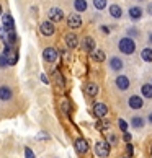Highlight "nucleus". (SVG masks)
<instances>
[{"label": "nucleus", "instance_id": "obj_40", "mask_svg": "<svg viewBox=\"0 0 152 158\" xmlns=\"http://www.w3.org/2000/svg\"><path fill=\"white\" fill-rule=\"evenodd\" d=\"M0 16H2V7H0Z\"/></svg>", "mask_w": 152, "mask_h": 158}, {"label": "nucleus", "instance_id": "obj_23", "mask_svg": "<svg viewBox=\"0 0 152 158\" xmlns=\"http://www.w3.org/2000/svg\"><path fill=\"white\" fill-rule=\"evenodd\" d=\"M75 10L77 11H85L87 10V2L85 0H75Z\"/></svg>", "mask_w": 152, "mask_h": 158}, {"label": "nucleus", "instance_id": "obj_5", "mask_svg": "<svg viewBox=\"0 0 152 158\" xmlns=\"http://www.w3.org/2000/svg\"><path fill=\"white\" fill-rule=\"evenodd\" d=\"M43 57H44L48 62H56V59H57V49H54V48H46L44 52H43Z\"/></svg>", "mask_w": 152, "mask_h": 158}, {"label": "nucleus", "instance_id": "obj_27", "mask_svg": "<svg viewBox=\"0 0 152 158\" xmlns=\"http://www.w3.org/2000/svg\"><path fill=\"white\" fill-rule=\"evenodd\" d=\"M54 77H56V81H57V83H59L61 86H64V80H62V75H61L59 72H56V73H54Z\"/></svg>", "mask_w": 152, "mask_h": 158}, {"label": "nucleus", "instance_id": "obj_25", "mask_svg": "<svg viewBox=\"0 0 152 158\" xmlns=\"http://www.w3.org/2000/svg\"><path fill=\"white\" fill-rule=\"evenodd\" d=\"M93 3H95V7L98 10H103L105 7H106V0H93Z\"/></svg>", "mask_w": 152, "mask_h": 158}, {"label": "nucleus", "instance_id": "obj_32", "mask_svg": "<svg viewBox=\"0 0 152 158\" xmlns=\"http://www.w3.org/2000/svg\"><path fill=\"white\" fill-rule=\"evenodd\" d=\"M129 140H131V135L128 132H124V142H129Z\"/></svg>", "mask_w": 152, "mask_h": 158}, {"label": "nucleus", "instance_id": "obj_37", "mask_svg": "<svg viewBox=\"0 0 152 158\" xmlns=\"http://www.w3.org/2000/svg\"><path fill=\"white\" fill-rule=\"evenodd\" d=\"M147 10H149V13L152 15V3H150V5H149V7H147Z\"/></svg>", "mask_w": 152, "mask_h": 158}, {"label": "nucleus", "instance_id": "obj_16", "mask_svg": "<svg viewBox=\"0 0 152 158\" xmlns=\"http://www.w3.org/2000/svg\"><path fill=\"white\" fill-rule=\"evenodd\" d=\"M90 52H92L93 60H97V62H103V60H105V52H103V51H97V49H93V51H90Z\"/></svg>", "mask_w": 152, "mask_h": 158}, {"label": "nucleus", "instance_id": "obj_18", "mask_svg": "<svg viewBox=\"0 0 152 158\" xmlns=\"http://www.w3.org/2000/svg\"><path fill=\"white\" fill-rule=\"evenodd\" d=\"M129 16L132 20H137V18H141L142 16V10L139 8V7H132L131 10H129Z\"/></svg>", "mask_w": 152, "mask_h": 158}, {"label": "nucleus", "instance_id": "obj_24", "mask_svg": "<svg viewBox=\"0 0 152 158\" xmlns=\"http://www.w3.org/2000/svg\"><path fill=\"white\" fill-rule=\"evenodd\" d=\"M142 95L145 98H152V85H144L142 86Z\"/></svg>", "mask_w": 152, "mask_h": 158}, {"label": "nucleus", "instance_id": "obj_12", "mask_svg": "<svg viewBox=\"0 0 152 158\" xmlns=\"http://www.w3.org/2000/svg\"><path fill=\"white\" fill-rule=\"evenodd\" d=\"M66 44L69 46V48L71 49H75L79 46V39H77V36H75V34H66Z\"/></svg>", "mask_w": 152, "mask_h": 158}, {"label": "nucleus", "instance_id": "obj_26", "mask_svg": "<svg viewBox=\"0 0 152 158\" xmlns=\"http://www.w3.org/2000/svg\"><path fill=\"white\" fill-rule=\"evenodd\" d=\"M132 126L137 127V129L142 127V126H144V119H141V118H134V119H132Z\"/></svg>", "mask_w": 152, "mask_h": 158}, {"label": "nucleus", "instance_id": "obj_31", "mask_svg": "<svg viewBox=\"0 0 152 158\" xmlns=\"http://www.w3.org/2000/svg\"><path fill=\"white\" fill-rule=\"evenodd\" d=\"M25 155H26V158H34L33 150H30V148H26V150H25Z\"/></svg>", "mask_w": 152, "mask_h": 158}, {"label": "nucleus", "instance_id": "obj_7", "mask_svg": "<svg viewBox=\"0 0 152 158\" xmlns=\"http://www.w3.org/2000/svg\"><path fill=\"white\" fill-rule=\"evenodd\" d=\"M39 30L44 36H51V34H54V25H52V21H44L41 23Z\"/></svg>", "mask_w": 152, "mask_h": 158}, {"label": "nucleus", "instance_id": "obj_41", "mask_svg": "<svg viewBox=\"0 0 152 158\" xmlns=\"http://www.w3.org/2000/svg\"><path fill=\"white\" fill-rule=\"evenodd\" d=\"M124 158H126V156H124ZM128 158H129V156H128Z\"/></svg>", "mask_w": 152, "mask_h": 158}, {"label": "nucleus", "instance_id": "obj_9", "mask_svg": "<svg viewBox=\"0 0 152 158\" xmlns=\"http://www.w3.org/2000/svg\"><path fill=\"white\" fill-rule=\"evenodd\" d=\"M67 25L71 28H79V26H82V18L77 13H72V15H69V18H67Z\"/></svg>", "mask_w": 152, "mask_h": 158}, {"label": "nucleus", "instance_id": "obj_14", "mask_svg": "<svg viewBox=\"0 0 152 158\" xmlns=\"http://www.w3.org/2000/svg\"><path fill=\"white\" fill-rule=\"evenodd\" d=\"M129 106L132 109H141L144 106V103H142V99L139 98V96H131L129 98Z\"/></svg>", "mask_w": 152, "mask_h": 158}, {"label": "nucleus", "instance_id": "obj_29", "mask_svg": "<svg viewBox=\"0 0 152 158\" xmlns=\"http://www.w3.org/2000/svg\"><path fill=\"white\" fill-rule=\"evenodd\" d=\"M5 65H8L7 57H5V56H0V67H5Z\"/></svg>", "mask_w": 152, "mask_h": 158}, {"label": "nucleus", "instance_id": "obj_3", "mask_svg": "<svg viewBox=\"0 0 152 158\" xmlns=\"http://www.w3.org/2000/svg\"><path fill=\"white\" fill-rule=\"evenodd\" d=\"M3 56L7 57L8 65H15L16 60H18V54H16V51L11 49V44H7V46H5V52H3Z\"/></svg>", "mask_w": 152, "mask_h": 158}, {"label": "nucleus", "instance_id": "obj_30", "mask_svg": "<svg viewBox=\"0 0 152 158\" xmlns=\"http://www.w3.org/2000/svg\"><path fill=\"white\" fill-rule=\"evenodd\" d=\"M0 39H2L3 43H5V39H7V31H5L3 28H0Z\"/></svg>", "mask_w": 152, "mask_h": 158}, {"label": "nucleus", "instance_id": "obj_20", "mask_svg": "<svg viewBox=\"0 0 152 158\" xmlns=\"http://www.w3.org/2000/svg\"><path fill=\"white\" fill-rule=\"evenodd\" d=\"M141 56H142V59H144L145 62H152V49H150V48H145V49H142Z\"/></svg>", "mask_w": 152, "mask_h": 158}, {"label": "nucleus", "instance_id": "obj_21", "mask_svg": "<svg viewBox=\"0 0 152 158\" xmlns=\"http://www.w3.org/2000/svg\"><path fill=\"white\" fill-rule=\"evenodd\" d=\"M110 65H111L113 70H121L123 69V62H121V59H118V57H113L111 62H110Z\"/></svg>", "mask_w": 152, "mask_h": 158}, {"label": "nucleus", "instance_id": "obj_6", "mask_svg": "<svg viewBox=\"0 0 152 158\" xmlns=\"http://www.w3.org/2000/svg\"><path fill=\"white\" fill-rule=\"evenodd\" d=\"M75 150H77V153H87L89 152V142L85 139H77L75 140Z\"/></svg>", "mask_w": 152, "mask_h": 158}, {"label": "nucleus", "instance_id": "obj_33", "mask_svg": "<svg viewBox=\"0 0 152 158\" xmlns=\"http://www.w3.org/2000/svg\"><path fill=\"white\" fill-rule=\"evenodd\" d=\"M62 108H64V111H69V104H67V101H64V103H62Z\"/></svg>", "mask_w": 152, "mask_h": 158}, {"label": "nucleus", "instance_id": "obj_28", "mask_svg": "<svg viewBox=\"0 0 152 158\" xmlns=\"http://www.w3.org/2000/svg\"><path fill=\"white\" fill-rule=\"evenodd\" d=\"M118 126H119V129H121L123 132H126V129H128V124H126V122L123 121V119H119V121H118Z\"/></svg>", "mask_w": 152, "mask_h": 158}, {"label": "nucleus", "instance_id": "obj_2", "mask_svg": "<svg viewBox=\"0 0 152 158\" xmlns=\"http://www.w3.org/2000/svg\"><path fill=\"white\" fill-rule=\"evenodd\" d=\"M95 153L98 156H102V158L108 156L110 155V145L105 142V140H98L97 145H95Z\"/></svg>", "mask_w": 152, "mask_h": 158}, {"label": "nucleus", "instance_id": "obj_39", "mask_svg": "<svg viewBox=\"0 0 152 158\" xmlns=\"http://www.w3.org/2000/svg\"><path fill=\"white\" fill-rule=\"evenodd\" d=\"M149 41H150V43H152V34H150V36H149Z\"/></svg>", "mask_w": 152, "mask_h": 158}, {"label": "nucleus", "instance_id": "obj_10", "mask_svg": "<svg viewBox=\"0 0 152 158\" xmlns=\"http://www.w3.org/2000/svg\"><path fill=\"white\" fill-rule=\"evenodd\" d=\"M116 86H118L119 90H128V88H129V78H128L126 75H119V77H116Z\"/></svg>", "mask_w": 152, "mask_h": 158}, {"label": "nucleus", "instance_id": "obj_4", "mask_svg": "<svg viewBox=\"0 0 152 158\" xmlns=\"http://www.w3.org/2000/svg\"><path fill=\"white\" fill-rule=\"evenodd\" d=\"M108 113V108L105 103H95V106H93V114L97 116V118H105Z\"/></svg>", "mask_w": 152, "mask_h": 158}, {"label": "nucleus", "instance_id": "obj_15", "mask_svg": "<svg viewBox=\"0 0 152 158\" xmlns=\"http://www.w3.org/2000/svg\"><path fill=\"white\" fill-rule=\"evenodd\" d=\"M11 98V90L8 86H0V99H3V101H7V99Z\"/></svg>", "mask_w": 152, "mask_h": 158}, {"label": "nucleus", "instance_id": "obj_34", "mask_svg": "<svg viewBox=\"0 0 152 158\" xmlns=\"http://www.w3.org/2000/svg\"><path fill=\"white\" fill-rule=\"evenodd\" d=\"M41 80H43L44 83H48V81H49V80H48V77H46V75H41Z\"/></svg>", "mask_w": 152, "mask_h": 158}, {"label": "nucleus", "instance_id": "obj_11", "mask_svg": "<svg viewBox=\"0 0 152 158\" xmlns=\"http://www.w3.org/2000/svg\"><path fill=\"white\" fill-rule=\"evenodd\" d=\"M49 18H51V21H61L64 18L62 10L61 8H51L49 10Z\"/></svg>", "mask_w": 152, "mask_h": 158}, {"label": "nucleus", "instance_id": "obj_38", "mask_svg": "<svg viewBox=\"0 0 152 158\" xmlns=\"http://www.w3.org/2000/svg\"><path fill=\"white\" fill-rule=\"evenodd\" d=\"M149 122H150V124H152V114H149Z\"/></svg>", "mask_w": 152, "mask_h": 158}, {"label": "nucleus", "instance_id": "obj_36", "mask_svg": "<svg viewBox=\"0 0 152 158\" xmlns=\"http://www.w3.org/2000/svg\"><path fill=\"white\" fill-rule=\"evenodd\" d=\"M110 142L115 143V142H116V135H111V137H110Z\"/></svg>", "mask_w": 152, "mask_h": 158}, {"label": "nucleus", "instance_id": "obj_35", "mask_svg": "<svg viewBox=\"0 0 152 158\" xmlns=\"http://www.w3.org/2000/svg\"><path fill=\"white\" fill-rule=\"evenodd\" d=\"M128 153H129V155H132V147H131L129 143H128Z\"/></svg>", "mask_w": 152, "mask_h": 158}, {"label": "nucleus", "instance_id": "obj_22", "mask_svg": "<svg viewBox=\"0 0 152 158\" xmlns=\"http://www.w3.org/2000/svg\"><path fill=\"white\" fill-rule=\"evenodd\" d=\"M97 129L98 131H106V129H110V122L105 121L103 118H100V121L97 122Z\"/></svg>", "mask_w": 152, "mask_h": 158}, {"label": "nucleus", "instance_id": "obj_8", "mask_svg": "<svg viewBox=\"0 0 152 158\" xmlns=\"http://www.w3.org/2000/svg\"><path fill=\"white\" fill-rule=\"evenodd\" d=\"M2 23H3V30L5 31H13L15 28V21L10 15H2Z\"/></svg>", "mask_w": 152, "mask_h": 158}, {"label": "nucleus", "instance_id": "obj_13", "mask_svg": "<svg viewBox=\"0 0 152 158\" xmlns=\"http://www.w3.org/2000/svg\"><path fill=\"white\" fill-rule=\"evenodd\" d=\"M82 48H84V51H89V52L95 49V41H93V38L87 36L84 39V43H82Z\"/></svg>", "mask_w": 152, "mask_h": 158}, {"label": "nucleus", "instance_id": "obj_17", "mask_svg": "<svg viewBox=\"0 0 152 158\" xmlns=\"http://www.w3.org/2000/svg\"><path fill=\"white\" fill-rule=\"evenodd\" d=\"M85 91H87V95L89 96H97V93H98V86L95 83H89L85 86Z\"/></svg>", "mask_w": 152, "mask_h": 158}, {"label": "nucleus", "instance_id": "obj_1", "mask_svg": "<svg viewBox=\"0 0 152 158\" xmlns=\"http://www.w3.org/2000/svg\"><path fill=\"white\" fill-rule=\"evenodd\" d=\"M134 49H136V46H134V41L129 39V38H123L119 41V51L123 52V54H132Z\"/></svg>", "mask_w": 152, "mask_h": 158}, {"label": "nucleus", "instance_id": "obj_19", "mask_svg": "<svg viewBox=\"0 0 152 158\" xmlns=\"http://www.w3.org/2000/svg\"><path fill=\"white\" fill-rule=\"evenodd\" d=\"M110 15L115 16V18H119V16L123 15V11H121V8L118 7V5H111V7H110Z\"/></svg>", "mask_w": 152, "mask_h": 158}]
</instances>
